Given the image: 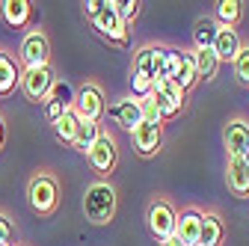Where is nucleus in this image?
Masks as SVG:
<instances>
[{
    "instance_id": "obj_1",
    "label": "nucleus",
    "mask_w": 249,
    "mask_h": 246,
    "mask_svg": "<svg viewBox=\"0 0 249 246\" xmlns=\"http://www.w3.org/2000/svg\"><path fill=\"white\" fill-rule=\"evenodd\" d=\"M119 211V190L113 181H92L83 190V217L89 226H110Z\"/></svg>"
},
{
    "instance_id": "obj_2",
    "label": "nucleus",
    "mask_w": 249,
    "mask_h": 246,
    "mask_svg": "<svg viewBox=\"0 0 249 246\" xmlns=\"http://www.w3.org/2000/svg\"><path fill=\"white\" fill-rule=\"evenodd\" d=\"M59 202H62V193H59V181L53 172L48 169H39L30 175L27 181V205L33 213L39 217H53L59 211Z\"/></svg>"
},
{
    "instance_id": "obj_3",
    "label": "nucleus",
    "mask_w": 249,
    "mask_h": 246,
    "mask_svg": "<svg viewBox=\"0 0 249 246\" xmlns=\"http://www.w3.org/2000/svg\"><path fill=\"white\" fill-rule=\"evenodd\" d=\"M175 226H178L175 202L169 196H163V193H154L148 199V205H145V228H148V234L158 243H163V240L175 237Z\"/></svg>"
},
{
    "instance_id": "obj_4",
    "label": "nucleus",
    "mask_w": 249,
    "mask_h": 246,
    "mask_svg": "<svg viewBox=\"0 0 249 246\" xmlns=\"http://www.w3.org/2000/svg\"><path fill=\"white\" fill-rule=\"evenodd\" d=\"M86 160H89L92 172L98 175V181H110V175H113L116 166H119V140H116V134H113L110 128H101L95 145L89 148Z\"/></svg>"
},
{
    "instance_id": "obj_5",
    "label": "nucleus",
    "mask_w": 249,
    "mask_h": 246,
    "mask_svg": "<svg viewBox=\"0 0 249 246\" xmlns=\"http://www.w3.org/2000/svg\"><path fill=\"white\" fill-rule=\"evenodd\" d=\"M71 110L77 113V119H86V122H95V125H101V122L107 119V95H104L101 83L83 80L80 89L74 92Z\"/></svg>"
},
{
    "instance_id": "obj_6",
    "label": "nucleus",
    "mask_w": 249,
    "mask_h": 246,
    "mask_svg": "<svg viewBox=\"0 0 249 246\" xmlns=\"http://www.w3.org/2000/svg\"><path fill=\"white\" fill-rule=\"evenodd\" d=\"M89 24H92V30H95V36L104 39L110 48H131V30L119 21V15L110 6V0H104L98 15L92 18Z\"/></svg>"
},
{
    "instance_id": "obj_7",
    "label": "nucleus",
    "mask_w": 249,
    "mask_h": 246,
    "mask_svg": "<svg viewBox=\"0 0 249 246\" xmlns=\"http://www.w3.org/2000/svg\"><path fill=\"white\" fill-rule=\"evenodd\" d=\"M18 63L21 69H39V66H51V39L45 30H27L21 45H18Z\"/></svg>"
},
{
    "instance_id": "obj_8",
    "label": "nucleus",
    "mask_w": 249,
    "mask_h": 246,
    "mask_svg": "<svg viewBox=\"0 0 249 246\" xmlns=\"http://www.w3.org/2000/svg\"><path fill=\"white\" fill-rule=\"evenodd\" d=\"M56 83V74L51 66H39V69H24L21 71V95L30 101V104H45V98L51 95V89Z\"/></svg>"
},
{
    "instance_id": "obj_9",
    "label": "nucleus",
    "mask_w": 249,
    "mask_h": 246,
    "mask_svg": "<svg viewBox=\"0 0 249 246\" xmlns=\"http://www.w3.org/2000/svg\"><path fill=\"white\" fill-rule=\"evenodd\" d=\"M151 101L158 104L160 110V119L163 122H172L184 113L187 107V95L172 83V80H154V89H151Z\"/></svg>"
},
{
    "instance_id": "obj_10",
    "label": "nucleus",
    "mask_w": 249,
    "mask_h": 246,
    "mask_svg": "<svg viewBox=\"0 0 249 246\" xmlns=\"http://www.w3.org/2000/svg\"><path fill=\"white\" fill-rule=\"evenodd\" d=\"M223 145H226V158L249 160V119L246 116H231L223 125Z\"/></svg>"
},
{
    "instance_id": "obj_11",
    "label": "nucleus",
    "mask_w": 249,
    "mask_h": 246,
    "mask_svg": "<svg viewBox=\"0 0 249 246\" xmlns=\"http://www.w3.org/2000/svg\"><path fill=\"white\" fill-rule=\"evenodd\" d=\"M107 119L124 134H131L137 125H142V107L134 95H122L113 104H107Z\"/></svg>"
},
{
    "instance_id": "obj_12",
    "label": "nucleus",
    "mask_w": 249,
    "mask_h": 246,
    "mask_svg": "<svg viewBox=\"0 0 249 246\" xmlns=\"http://www.w3.org/2000/svg\"><path fill=\"white\" fill-rule=\"evenodd\" d=\"M169 80L184 92V95H190V92L199 86L196 66H193V51H187V48H172V74H169Z\"/></svg>"
},
{
    "instance_id": "obj_13",
    "label": "nucleus",
    "mask_w": 249,
    "mask_h": 246,
    "mask_svg": "<svg viewBox=\"0 0 249 246\" xmlns=\"http://www.w3.org/2000/svg\"><path fill=\"white\" fill-rule=\"evenodd\" d=\"M131 145H134V155L140 158H158L163 151V125H137L131 134Z\"/></svg>"
},
{
    "instance_id": "obj_14",
    "label": "nucleus",
    "mask_w": 249,
    "mask_h": 246,
    "mask_svg": "<svg viewBox=\"0 0 249 246\" xmlns=\"http://www.w3.org/2000/svg\"><path fill=\"white\" fill-rule=\"evenodd\" d=\"M229 234V226L223 213L216 208H202V228H199V243L196 246H223Z\"/></svg>"
},
{
    "instance_id": "obj_15",
    "label": "nucleus",
    "mask_w": 249,
    "mask_h": 246,
    "mask_svg": "<svg viewBox=\"0 0 249 246\" xmlns=\"http://www.w3.org/2000/svg\"><path fill=\"white\" fill-rule=\"evenodd\" d=\"M226 187L234 199H249V160L226 158Z\"/></svg>"
},
{
    "instance_id": "obj_16",
    "label": "nucleus",
    "mask_w": 249,
    "mask_h": 246,
    "mask_svg": "<svg viewBox=\"0 0 249 246\" xmlns=\"http://www.w3.org/2000/svg\"><path fill=\"white\" fill-rule=\"evenodd\" d=\"M199 228H202V208L196 205H184L178 208V226H175V237L187 246L199 243Z\"/></svg>"
},
{
    "instance_id": "obj_17",
    "label": "nucleus",
    "mask_w": 249,
    "mask_h": 246,
    "mask_svg": "<svg viewBox=\"0 0 249 246\" xmlns=\"http://www.w3.org/2000/svg\"><path fill=\"white\" fill-rule=\"evenodd\" d=\"M71 104H74V89H71L66 80H56L53 89H51V95L45 98V119L53 125L62 113L71 110Z\"/></svg>"
},
{
    "instance_id": "obj_18",
    "label": "nucleus",
    "mask_w": 249,
    "mask_h": 246,
    "mask_svg": "<svg viewBox=\"0 0 249 246\" xmlns=\"http://www.w3.org/2000/svg\"><path fill=\"white\" fill-rule=\"evenodd\" d=\"M21 63L9 48H0V98H9L21 83Z\"/></svg>"
},
{
    "instance_id": "obj_19",
    "label": "nucleus",
    "mask_w": 249,
    "mask_h": 246,
    "mask_svg": "<svg viewBox=\"0 0 249 246\" xmlns=\"http://www.w3.org/2000/svg\"><path fill=\"white\" fill-rule=\"evenodd\" d=\"M33 3L30 0H0V18H3L12 30H24L33 21Z\"/></svg>"
},
{
    "instance_id": "obj_20",
    "label": "nucleus",
    "mask_w": 249,
    "mask_h": 246,
    "mask_svg": "<svg viewBox=\"0 0 249 246\" xmlns=\"http://www.w3.org/2000/svg\"><path fill=\"white\" fill-rule=\"evenodd\" d=\"M240 45H243V39H240L237 30L216 24V39H213V48H211V51L216 53V59H220V63H231V59L237 56V51H240Z\"/></svg>"
},
{
    "instance_id": "obj_21",
    "label": "nucleus",
    "mask_w": 249,
    "mask_h": 246,
    "mask_svg": "<svg viewBox=\"0 0 249 246\" xmlns=\"http://www.w3.org/2000/svg\"><path fill=\"white\" fill-rule=\"evenodd\" d=\"M211 18L220 24V27H231V30H237V24L243 21V3H240V0H216Z\"/></svg>"
},
{
    "instance_id": "obj_22",
    "label": "nucleus",
    "mask_w": 249,
    "mask_h": 246,
    "mask_svg": "<svg viewBox=\"0 0 249 246\" xmlns=\"http://www.w3.org/2000/svg\"><path fill=\"white\" fill-rule=\"evenodd\" d=\"M216 39V21L211 15H199L193 21V51H211Z\"/></svg>"
},
{
    "instance_id": "obj_23",
    "label": "nucleus",
    "mask_w": 249,
    "mask_h": 246,
    "mask_svg": "<svg viewBox=\"0 0 249 246\" xmlns=\"http://www.w3.org/2000/svg\"><path fill=\"white\" fill-rule=\"evenodd\" d=\"M101 128L104 125H95V122H86V119H80L77 122V131H74V140H71V148L77 151V155H89V148L95 145V140H98V134H101Z\"/></svg>"
},
{
    "instance_id": "obj_24",
    "label": "nucleus",
    "mask_w": 249,
    "mask_h": 246,
    "mask_svg": "<svg viewBox=\"0 0 249 246\" xmlns=\"http://www.w3.org/2000/svg\"><path fill=\"white\" fill-rule=\"evenodd\" d=\"M154 51H158V42H145L134 51V66L131 74H142L148 80H154Z\"/></svg>"
},
{
    "instance_id": "obj_25",
    "label": "nucleus",
    "mask_w": 249,
    "mask_h": 246,
    "mask_svg": "<svg viewBox=\"0 0 249 246\" xmlns=\"http://www.w3.org/2000/svg\"><path fill=\"white\" fill-rule=\"evenodd\" d=\"M193 66H196V77L211 83V80H216V71H220L223 63L216 59L213 51H193Z\"/></svg>"
},
{
    "instance_id": "obj_26",
    "label": "nucleus",
    "mask_w": 249,
    "mask_h": 246,
    "mask_svg": "<svg viewBox=\"0 0 249 246\" xmlns=\"http://www.w3.org/2000/svg\"><path fill=\"white\" fill-rule=\"evenodd\" d=\"M110 6H113V12L119 15V21L128 27V30L140 21V12H142L140 0H110Z\"/></svg>"
},
{
    "instance_id": "obj_27",
    "label": "nucleus",
    "mask_w": 249,
    "mask_h": 246,
    "mask_svg": "<svg viewBox=\"0 0 249 246\" xmlns=\"http://www.w3.org/2000/svg\"><path fill=\"white\" fill-rule=\"evenodd\" d=\"M77 113L74 110H69V113H62L56 122H53V137L59 140V142H66V145H71V140H74V131H77Z\"/></svg>"
},
{
    "instance_id": "obj_28",
    "label": "nucleus",
    "mask_w": 249,
    "mask_h": 246,
    "mask_svg": "<svg viewBox=\"0 0 249 246\" xmlns=\"http://www.w3.org/2000/svg\"><path fill=\"white\" fill-rule=\"evenodd\" d=\"M231 69H234V80H237L243 89H249V42L240 45L237 56L231 59Z\"/></svg>"
},
{
    "instance_id": "obj_29",
    "label": "nucleus",
    "mask_w": 249,
    "mask_h": 246,
    "mask_svg": "<svg viewBox=\"0 0 249 246\" xmlns=\"http://www.w3.org/2000/svg\"><path fill=\"white\" fill-rule=\"evenodd\" d=\"M151 89H154V80H148V77H142V74H131V95H134L137 101L148 98Z\"/></svg>"
},
{
    "instance_id": "obj_30",
    "label": "nucleus",
    "mask_w": 249,
    "mask_h": 246,
    "mask_svg": "<svg viewBox=\"0 0 249 246\" xmlns=\"http://www.w3.org/2000/svg\"><path fill=\"white\" fill-rule=\"evenodd\" d=\"M0 246H15V223L6 211H0Z\"/></svg>"
},
{
    "instance_id": "obj_31",
    "label": "nucleus",
    "mask_w": 249,
    "mask_h": 246,
    "mask_svg": "<svg viewBox=\"0 0 249 246\" xmlns=\"http://www.w3.org/2000/svg\"><path fill=\"white\" fill-rule=\"evenodd\" d=\"M140 107H142V122H145V125H163L160 110H158V104L151 101V95H148V98H142V101H140Z\"/></svg>"
},
{
    "instance_id": "obj_32",
    "label": "nucleus",
    "mask_w": 249,
    "mask_h": 246,
    "mask_svg": "<svg viewBox=\"0 0 249 246\" xmlns=\"http://www.w3.org/2000/svg\"><path fill=\"white\" fill-rule=\"evenodd\" d=\"M101 3H104V0H86V3H83V18H86V21H92V18L98 15Z\"/></svg>"
},
{
    "instance_id": "obj_33",
    "label": "nucleus",
    "mask_w": 249,
    "mask_h": 246,
    "mask_svg": "<svg viewBox=\"0 0 249 246\" xmlns=\"http://www.w3.org/2000/svg\"><path fill=\"white\" fill-rule=\"evenodd\" d=\"M3 142H6V122L0 116V148H3Z\"/></svg>"
},
{
    "instance_id": "obj_34",
    "label": "nucleus",
    "mask_w": 249,
    "mask_h": 246,
    "mask_svg": "<svg viewBox=\"0 0 249 246\" xmlns=\"http://www.w3.org/2000/svg\"><path fill=\"white\" fill-rule=\"evenodd\" d=\"M158 246H187V243H181L178 237H169V240H163V243H158Z\"/></svg>"
}]
</instances>
